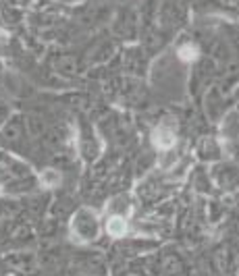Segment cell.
Segmentation results:
<instances>
[{
    "label": "cell",
    "instance_id": "cell-1",
    "mask_svg": "<svg viewBox=\"0 0 239 276\" xmlns=\"http://www.w3.org/2000/svg\"><path fill=\"white\" fill-rule=\"evenodd\" d=\"M152 141H154L156 148L169 150V148H173V145H175V133H173L171 129L158 127V129L154 131V135H152Z\"/></svg>",
    "mask_w": 239,
    "mask_h": 276
},
{
    "label": "cell",
    "instance_id": "cell-2",
    "mask_svg": "<svg viewBox=\"0 0 239 276\" xmlns=\"http://www.w3.org/2000/svg\"><path fill=\"white\" fill-rule=\"evenodd\" d=\"M106 231H109L110 237H123V235L127 233V222H125V218H121V216L109 218V222H106Z\"/></svg>",
    "mask_w": 239,
    "mask_h": 276
},
{
    "label": "cell",
    "instance_id": "cell-3",
    "mask_svg": "<svg viewBox=\"0 0 239 276\" xmlns=\"http://www.w3.org/2000/svg\"><path fill=\"white\" fill-rule=\"evenodd\" d=\"M40 181H42L46 187H56V185L61 183V175L52 168H46V170H42V175H40Z\"/></svg>",
    "mask_w": 239,
    "mask_h": 276
},
{
    "label": "cell",
    "instance_id": "cell-4",
    "mask_svg": "<svg viewBox=\"0 0 239 276\" xmlns=\"http://www.w3.org/2000/svg\"><path fill=\"white\" fill-rule=\"evenodd\" d=\"M179 59L181 60H185V62H189V60H194L196 56H197V50H196V46H192V44H187V46H181L179 48Z\"/></svg>",
    "mask_w": 239,
    "mask_h": 276
},
{
    "label": "cell",
    "instance_id": "cell-5",
    "mask_svg": "<svg viewBox=\"0 0 239 276\" xmlns=\"http://www.w3.org/2000/svg\"><path fill=\"white\" fill-rule=\"evenodd\" d=\"M6 39H9V34H6V31H2V29H0V42H6Z\"/></svg>",
    "mask_w": 239,
    "mask_h": 276
}]
</instances>
